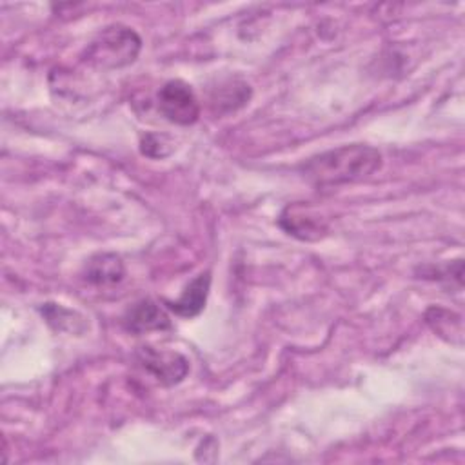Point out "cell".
Returning a JSON list of instances; mask_svg holds the SVG:
<instances>
[{"label": "cell", "mask_w": 465, "mask_h": 465, "mask_svg": "<svg viewBox=\"0 0 465 465\" xmlns=\"http://www.w3.org/2000/svg\"><path fill=\"white\" fill-rule=\"evenodd\" d=\"M251 98V87L243 80L229 78L223 82H218V87L211 93V102L218 111H234L242 105H245Z\"/></svg>", "instance_id": "cell-9"}, {"label": "cell", "mask_w": 465, "mask_h": 465, "mask_svg": "<svg viewBox=\"0 0 465 465\" xmlns=\"http://www.w3.org/2000/svg\"><path fill=\"white\" fill-rule=\"evenodd\" d=\"M142 40L133 27L111 24L104 27L85 51V60L102 69H118L136 60Z\"/></svg>", "instance_id": "cell-2"}, {"label": "cell", "mask_w": 465, "mask_h": 465, "mask_svg": "<svg viewBox=\"0 0 465 465\" xmlns=\"http://www.w3.org/2000/svg\"><path fill=\"white\" fill-rule=\"evenodd\" d=\"M84 276L94 285H116L125 276L124 262L114 252H100L89 258L85 263Z\"/></svg>", "instance_id": "cell-8"}, {"label": "cell", "mask_w": 465, "mask_h": 465, "mask_svg": "<svg viewBox=\"0 0 465 465\" xmlns=\"http://www.w3.org/2000/svg\"><path fill=\"white\" fill-rule=\"evenodd\" d=\"M278 223L287 234L307 242L322 238L327 231L325 218L314 207L305 203H289L282 211Z\"/></svg>", "instance_id": "cell-5"}, {"label": "cell", "mask_w": 465, "mask_h": 465, "mask_svg": "<svg viewBox=\"0 0 465 465\" xmlns=\"http://www.w3.org/2000/svg\"><path fill=\"white\" fill-rule=\"evenodd\" d=\"M138 363L149 371L162 385L180 383L189 372V361L185 356L174 351H158L143 345L136 352Z\"/></svg>", "instance_id": "cell-4"}, {"label": "cell", "mask_w": 465, "mask_h": 465, "mask_svg": "<svg viewBox=\"0 0 465 465\" xmlns=\"http://www.w3.org/2000/svg\"><path fill=\"white\" fill-rule=\"evenodd\" d=\"M124 327L133 334H145L151 331L171 329V320L167 312L153 300H138L124 314Z\"/></svg>", "instance_id": "cell-6"}, {"label": "cell", "mask_w": 465, "mask_h": 465, "mask_svg": "<svg viewBox=\"0 0 465 465\" xmlns=\"http://www.w3.org/2000/svg\"><path fill=\"white\" fill-rule=\"evenodd\" d=\"M140 149L149 158H163L171 153L173 143L163 134H145L140 142Z\"/></svg>", "instance_id": "cell-10"}, {"label": "cell", "mask_w": 465, "mask_h": 465, "mask_svg": "<svg viewBox=\"0 0 465 465\" xmlns=\"http://www.w3.org/2000/svg\"><path fill=\"white\" fill-rule=\"evenodd\" d=\"M209 289H211V272L205 271V272H200L196 278H193L185 285L178 300L165 302V305L182 318H193L203 311L209 296Z\"/></svg>", "instance_id": "cell-7"}, {"label": "cell", "mask_w": 465, "mask_h": 465, "mask_svg": "<svg viewBox=\"0 0 465 465\" xmlns=\"http://www.w3.org/2000/svg\"><path fill=\"white\" fill-rule=\"evenodd\" d=\"M158 109L169 122L178 125H191L200 116L198 98L183 80H169L160 87Z\"/></svg>", "instance_id": "cell-3"}, {"label": "cell", "mask_w": 465, "mask_h": 465, "mask_svg": "<svg viewBox=\"0 0 465 465\" xmlns=\"http://www.w3.org/2000/svg\"><path fill=\"white\" fill-rule=\"evenodd\" d=\"M381 167V153L367 143H351L307 158L300 173L316 187L360 182Z\"/></svg>", "instance_id": "cell-1"}]
</instances>
